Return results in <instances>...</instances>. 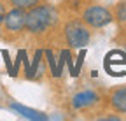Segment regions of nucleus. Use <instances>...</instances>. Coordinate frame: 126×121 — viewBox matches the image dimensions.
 <instances>
[{"label":"nucleus","instance_id":"obj_9","mask_svg":"<svg viewBox=\"0 0 126 121\" xmlns=\"http://www.w3.org/2000/svg\"><path fill=\"white\" fill-rule=\"evenodd\" d=\"M116 14H117V19L119 21H126V2H123V4L117 5Z\"/></svg>","mask_w":126,"mask_h":121},{"label":"nucleus","instance_id":"obj_2","mask_svg":"<svg viewBox=\"0 0 126 121\" xmlns=\"http://www.w3.org/2000/svg\"><path fill=\"white\" fill-rule=\"evenodd\" d=\"M65 39L70 48H86L89 42V30L79 21H70L65 26Z\"/></svg>","mask_w":126,"mask_h":121},{"label":"nucleus","instance_id":"obj_4","mask_svg":"<svg viewBox=\"0 0 126 121\" xmlns=\"http://www.w3.org/2000/svg\"><path fill=\"white\" fill-rule=\"evenodd\" d=\"M26 25V12L21 7H14L12 11L5 12L4 16V26L7 32H21Z\"/></svg>","mask_w":126,"mask_h":121},{"label":"nucleus","instance_id":"obj_3","mask_svg":"<svg viewBox=\"0 0 126 121\" xmlns=\"http://www.w3.org/2000/svg\"><path fill=\"white\" fill-rule=\"evenodd\" d=\"M82 19H84L86 25H89L93 28H102V26H107L110 21H112V14H110V11H107L105 7L93 5V7L84 11Z\"/></svg>","mask_w":126,"mask_h":121},{"label":"nucleus","instance_id":"obj_1","mask_svg":"<svg viewBox=\"0 0 126 121\" xmlns=\"http://www.w3.org/2000/svg\"><path fill=\"white\" fill-rule=\"evenodd\" d=\"M56 21V11L49 5H33L26 12L25 28L32 34H42Z\"/></svg>","mask_w":126,"mask_h":121},{"label":"nucleus","instance_id":"obj_6","mask_svg":"<svg viewBox=\"0 0 126 121\" xmlns=\"http://www.w3.org/2000/svg\"><path fill=\"white\" fill-rule=\"evenodd\" d=\"M11 109L16 111V112H19L23 118H26V119H33V121H44V119L47 118L46 114L37 112V111H33V109H28V107H25V105H19V104H11Z\"/></svg>","mask_w":126,"mask_h":121},{"label":"nucleus","instance_id":"obj_5","mask_svg":"<svg viewBox=\"0 0 126 121\" xmlns=\"http://www.w3.org/2000/svg\"><path fill=\"white\" fill-rule=\"evenodd\" d=\"M96 100H98V95L94 91H91V89H86V91L77 93L72 98V105L75 109H84V107H89V105L96 104Z\"/></svg>","mask_w":126,"mask_h":121},{"label":"nucleus","instance_id":"obj_10","mask_svg":"<svg viewBox=\"0 0 126 121\" xmlns=\"http://www.w3.org/2000/svg\"><path fill=\"white\" fill-rule=\"evenodd\" d=\"M4 16H5V9H4V4H0V25L4 23Z\"/></svg>","mask_w":126,"mask_h":121},{"label":"nucleus","instance_id":"obj_8","mask_svg":"<svg viewBox=\"0 0 126 121\" xmlns=\"http://www.w3.org/2000/svg\"><path fill=\"white\" fill-rule=\"evenodd\" d=\"M11 4L14 7H21V9H32L33 5L39 4V0H11Z\"/></svg>","mask_w":126,"mask_h":121},{"label":"nucleus","instance_id":"obj_7","mask_svg":"<svg viewBox=\"0 0 126 121\" xmlns=\"http://www.w3.org/2000/svg\"><path fill=\"white\" fill-rule=\"evenodd\" d=\"M110 104L117 112H126V88L116 89L112 98H110Z\"/></svg>","mask_w":126,"mask_h":121}]
</instances>
